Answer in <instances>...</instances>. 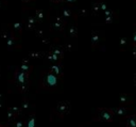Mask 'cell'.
I'll list each match as a JSON object with an SVG mask.
<instances>
[{"instance_id":"obj_1","label":"cell","mask_w":136,"mask_h":127,"mask_svg":"<svg viewBox=\"0 0 136 127\" xmlns=\"http://www.w3.org/2000/svg\"><path fill=\"white\" fill-rule=\"evenodd\" d=\"M115 114L111 109L106 108H98L96 113L92 117V121H102V122H113Z\"/></svg>"},{"instance_id":"obj_2","label":"cell","mask_w":136,"mask_h":127,"mask_svg":"<svg viewBox=\"0 0 136 127\" xmlns=\"http://www.w3.org/2000/svg\"><path fill=\"white\" fill-rule=\"evenodd\" d=\"M58 86V77L51 72L43 76L41 78V88L47 90H53Z\"/></svg>"},{"instance_id":"obj_3","label":"cell","mask_w":136,"mask_h":127,"mask_svg":"<svg viewBox=\"0 0 136 127\" xmlns=\"http://www.w3.org/2000/svg\"><path fill=\"white\" fill-rule=\"evenodd\" d=\"M69 111H70V103L67 102V101L58 103V105L55 106V108L53 110L55 115L58 116L59 119H62L65 115H67L69 113Z\"/></svg>"},{"instance_id":"obj_4","label":"cell","mask_w":136,"mask_h":127,"mask_svg":"<svg viewBox=\"0 0 136 127\" xmlns=\"http://www.w3.org/2000/svg\"><path fill=\"white\" fill-rule=\"evenodd\" d=\"M111 110L113 111L114 114H116L119 117L128 116L129 114H130V112H131V108L127 107V106H122V105H120L119 107H117V108H112Z\"/></svg>"},{"instance_id":"obj_5","label":"cell","mask_w":136,"mask_h":127,"mask_svg":"<svg viewBox=\"0 0 136 127\" xmlns=\"http://www.w3.org/2000/svg\"><path fill=\"white\" fill-rule=\"evenodd\" d=\"M119 102H120V105H122V106L131 105L133 104V96L130 94H122L119 97Z\"/></svg>"},{"instance_id":"obj_6","label":"cell","mask_w":136,"mask_h":127,"mask_svg":"<svg viewBox=\"0 0 136 127\" xmlns=\"http://www.w3.org/2000/svg\"><path fill=\"white\" fill-rule=\"evenodd\" d=\"M122 121L124 122L125 126L128 127H136V119H135V114H131L122 117Z\"/></svg>"},{"instance_id":"obj_7","label":"cell","mask_w":136,"mask_h":127,"mask_svg":"<svg viewBox=\"0 0 136 127\" xmlns=\"http://www.w3.org/2000/svg\"><path fill=\"white\" fill-rule=\"evenodd\" d=\"M27 127H35V113L31 112L27 122Z\"/></svg>"},{"instance_id":"obj_8","label":"cell","mask_w":136,"mask_h":127,"mask_svg":"<svg viewBox=\"0 0 136 127\" xmlns=\"http://www.w3.org/2000/svg\"><path fill=\"white\" fill-rule=\"evenodd\" d=\"M8 122L9 123H12V122H14L15 121V119L17 117L16 115H15V113L13 112V110H12V107L11 108H8Z\"/></svg>"},{"instance_id":"obj_9","label":"cell","mask_w":136,"mask_h":127,"mask_svg":"<svg viewBox=\"0 0 136 127\" xmlns=\"http://www.w3.org/2000/svg\"><path fill=\"white\" fill-rule=\"evenodd\" d=\"M29 86H30V83H29V80H27L26 82H24V83H21V84H19V92H21V93H25V92H27L28 91V89H29Z\"/></svg>"},{"instance_id":"obj_10","label":"cell","mask_w":136,"mask_h":127,"mask_svg":"<svg viewBox=\"0 0 136 127\" xmlns=\"http://www.w3.org/2000/svg\"><path fill=\"white\" fill-rule=\"evenodd\" d=\"M51 73L54 74L56 77H58V76H61L62 75V69H61V67L59 65H53L51 67Z\"/></svg>"},{"instance_id":"obj_11","label":"cell","mask_w":136,"mask_h":127,"mask_svg":"<svg viewBox=\"0 0 136 127\" xmlns=\"http://www.w3.org/2000/svg\"><path fill=\"white\" fill-rule=\"evenodd\" d=\"M30 108V102L28 101V98H24L23 104H21V109L23 110H27Z\"/></svg>"},{"instance_id":"obj_12","label":"cell","mask_w":136,"mask_h":127,"mask_svg":"<svg viewBox=\"0 0 136 127\" xmlns=\"http://www.w3.org/2000/svg\"><path fill=\"white\" fill-rule=\"evenodd\" d=\"M12 110H13L14 113H15V115H16V116H18V115L21 113V111H23L21 107H20V108H19V107H12Z\"/></svg>"},{"instance_id":"obj_13","label":"cell","mask_w":136,"mask_h":127,"mask_svg":"<svg viewBox=\"0 0 136 127\" xmlns=\"http://www.w3.org/2000/svg\"><path fill=\"white\" fill-rule=\"evenodd\" d=\"M4 103H5V99H4L3 95H2V94H0V108H1L2 106L4 105Z\"/></svg>"},{"instance_id":"obj_14","label":"cell","mask_w":136,"mask_h":127,"mask_svg":"<svg viewBox=\"0 0 136 127\" xmlns=\"http://www.w3.org/2000/svg\"><path fill=\"white\" fill-rule=\"evenodd\" d=\"M134 41L136 42V34H135V37H134Z\"/></svg>"},{"instance_id":"obj_15","label":"cell","mask_w":136,"mask_h":127,"mask_svg":"<svg viewBox=\"0 0 136 127\" xmlns=\"http://www.w3.org/2000/svg\"><path fill=\"white\" fill-rule=\"evenodd\" d=\"M0 127H4V126H2V125H1V124H0Z\"/></svg>"},{"instance_id":"obj_16","label":"cell","mask_w":136,"mask_h":127,"mask_svg":"<svg viewBox=\"0 0 136 127\" xmlns=\"http://www.w3.org/2000/svg\"><path fill=\"white\" fill-rule=\"evenodd\" d=\"M81 127H85V126H81Z\"/></svg>"},{"instance_id":"obj_17","label":"cell","mask_w":136,"mask_h":127,"mask_svg":"<svg viewBox=\"0 0 136 127\" xmlns=\"http://www.w3.org/2000/svg\"><path fill=\"white\" fill-rule=\"evenodd\" d=\"M124 127H128V126H124Z\"/></svg>"}]
</instances>
